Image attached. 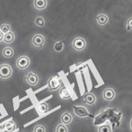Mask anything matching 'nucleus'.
Masks as SVG:
<instances>
[{"label": "nucleus", "instance_id": "25", "mask_svg": "<svg viewBox=\"0 0 132 132\" xmlns=\"http://www.w3.org/2000/svg\"><path fill=\"white\" fill-rule=\"evenodd\" d=\"M129 128H130L131 130L132 131V118L131 119L130 122H129Z\"/></svg>", "mask_w": 132, "mask_h": 132}, {"label": "nucleus", "instance_id": "20", "mask_svg": "<svg viewBox=\"0 0 132 132\" xmlns=\"http://www.w3.org/2000/svg\"><path fill=\"white\" fill-rule=\"evenodd\" d=\"M0 30L3 33V34H6L11 31V26L10 24H7V23H3L2 25L0 26Z\"/></svg>", "mask_w": 132, "mask_h": 132}, {"label": "nucleus", "instance_id": "21", "mask_svg": "<svg viewBox=\"0 0 132 132\" xmlns=\"http://www.w3.org/2000/svg\"><path fill=\"white\" fill-rule=\"evenodd\" d=\"M56 132H68V129L65 126V125L63 124V123H60L57 126L56 129Z\"/></svg>", "mask_w": 132, "mask_h": 132}, {"label": "nucleus", "instance_id": "2", "mask_svg": "<svg viewBox=\"0 0 132 132\" xmlns=\"http://www.w3.org/2000/svg\"><path fill=\"white\" fill-rule=\"evenodd\" d=\"M62 81L58 76H53L48 79V90L50 91L56 90L61 87Z\"/></svg>", "mask_w": 132, "mask_h": 132}, {"label": "nucleus", "instance_id": "17", "mask_svg": "<svg viewBox=\"0 0 132 132\" xmlns=\"http://www.w3.org/2000/svg\"><path fill=\"white\" fill-rule=\"evenodd\" d=\"M98 132H112L111 126L108 123L101 126L98 129Z\"/></svg>", "mask_w": 132, "mask_h": 132}, {"label": "nucleus", "instance_id": "5", "mask_svg": "<svg viewBox=\"0 0 132 132\" xmlns=\"http://www.w3.org/2000/svg\"><path fill=\"white\" fill-rule=\"evenodd\" d=\"M46 39L43 35L40 34H35L32 38V44L35 47L41 48L45 45Z\"/></svg>", "mask_w": 132, "mask_h": 132}, {"label": "nucleus", "instance_id": "3", "mask_svg": "<svg viewBox=\"0 0 132 132\" xmlns=\"http://www.w3.org/2000/svg\"><path fill=\"white\" fill-rule=\"evenodd\" d=\"M13 74V69L9 65L3 63L0 65V79H7Z\"/></svg>", "mask_w": 132, "mask_h": 132}, {"label": "nucleus", "instance_id": "1", "mask_svg": "<svg viewBox=\"0 0 132 132\" xmlns=\"http://www.w3.org/2000/svg\"><path fill=\"white\" fill-rule=\"evenodd\" d=\"M73 49L76 52L83 51L87 47V42L82 37H75L71 42Z\"/></svg>", "mask_w": 132, "mask_h": 132}, {"label": "nucleus", "instance_id": "10", "mask_svg": "<svg viewBox=\"0 0 132 132\" xmlns=\"http://www.w3.org/2000/svg\"><path fill=\"white\" fill-rule=\"evenodd\" d=\"M83 101L88 105H93L96 103V98L93 93H87L83 98Z\"/></svg>", "mask_w": 132, "mask_h": 132}, {"label": "nucleus", "instance_id": "19", "mask_svg": "<svg viewBox=\"0 0 132 132\" xmlns=\"http://www.w3.org/2000/svg\"><path fill=\"white\" fill-rule=\"evenodd\" d=\"M38 110L42 114H44L46 113L48 111V105L46 102H42V103L39 104V105L38 106Z\"/></svg>", "mask_w": 132, "mask_h": 132}, {"label": "nucleus", "instance_id": "24", "mask_svg": "<svg viewBox=\"0 0 132 132\" xmlns=\"http://www.w3.org/2000/svg\"><path fill=\"white\" fill-rule=\"evenodd\" d=\"M3 36H4V34H3V33L0 30V42L3 41Z\"/></svg>", "mask_w": 132, "mask_h": 132}, {"label": "nucleus", "instance_id": "8", "mask_svg": "<svg viewBox=\"0 0 132 132\" xmlns=\"http://www.w3.org/2000/svg\"><path fill=\"white\" fill-rule=\"evenodd\" d=\"M116 97L115 90L112 88H106L102 91V98L106 101H112Z\"/></svg>", "mask_w": 132, "mask_h": 132}, {"label": "nucleus", "instance_id": "23", "mask_svg": "<svg viewBox=\"0 0 132 132\" xmlns=\"http://www.w3.org/2000/svg\"><path fill=\"white\" fill-rule=\"evenodd\" d=\"M126 30L128 31L132 30V16L129 17L126 21Z\"/></svg>", "mask_w": 132, "mask_h": 132}, {"label": "nucleus", "instance_id": "11", "mask_svg": "<svg viewBox=\"0 0 132 132\" xmlns=\"http://www.w3.org/2000/svg\"><path fill=\"white\" fill-rule=\"evenodd\" d=\"M96 23H97V24H98V25L104 26L108 23L109 18H108V16H107L106 14L101 13L98 14V15L96 16Z\"/></svg>", "mask_w": 132, "mask_h": 132}, {"label": "nucleus", "instance_id": "14", "mask_svg": "<svg viewBox=\"0 0 132 132\" xmlns=\"http://www.w3.org/2000/svg\"><path fill=\"white\" fill-rule=\"evenodd\" d=\"M15 52L14 50L11 47H5L3 50H2V55L5 58H11L14 56Z\"/></svg>", "mask_w": 132, "mask_h": 132}, {"label": "nucleus", "instance_id": "22", "mask_svg": "<svg viewBox=\"0 0 132 132\" xmlns=\"http://www.w3.org/2000/svg\"><path fill=\"white\" fill-rule=\"evenodd\" d=\"M33 132H46V128L42 125H37L33 129Z\"/></svg>", "mask_w": 132, "mask_h": 132}, {"label": "nucleus", "instance_id": "6", "mask_svg": "<svg viewBox=\"0 0 132 132\" xmlns=\"http://www.w3.org/2000/svg\"><path fill=\"white\" fill-rule=\"evenodd\" d=\"M25 81L31 87H35L39 83L40 78L37 74L30 71L26 76Z\"/></svg>", "mask_w": 132, "mask_h": 132}, {"label": "nucleus", "instance_id": "9", "mask_svg": "<svg viewBox=\"0 0 132 132\" xmlns=\"http://www.w3.org/2000/svg\"><path fill=\"white\" fill-rule=\"evenodd\" d=\"M59 95L60 97L63 100H68L71 97V90L68 87L64 86L60 88Z\"/></svg>", "mask_w": 132, "mask_h": 132}, {"label": "nucleus", "instance_id": "12", "mask_svg": "<svg viewBox=\"0 0 132 132\" xmlns=\"http://www.w3.org/2000/svg\"><path fill=\"white\" fill-rule=\"evenodd\" d=\"M47 0H34L33 7L37 10H43L47 7Z\"/></svg>", "mask_w": 132, "mask_h": 132}, {"label": "nucleus", "instance_id": "7", "mask_svg": "<svg viewBox=\"0 0 132 132\" xmlns=\"http://www.w3.org/2000/svg\"><path fill=\"white\" fill-rule=\"evenodd\" d=\"M73 108V111L75 114L77 116H78V117L87 118L92 116L90 114V113H89V110L85 107L81 106H74Z\"/></svg>", "mask_w": 132, "mask_h": 132}, {"label": "nucleus", "instance_id": "16", "mask_svg": "<svg viewBox=\"0 0 132 132\" xmlns=\"http://www.w3.org/2000/svg\"><path fill=\"white\" fill-rule=\"evenodd\" d=\"M64 49V43L62 40H59L54 44V50L56 52H60Z\"/></svg>", "mask_w": 132, "mask_h": 132}, {"label": "nucleus", "instance_id": "13", "mask_svg": "<svg viewBox=\"0 0 132 132\" xmlns=\"http://www.w3.org/2000/svg\"><path fill=\"white\" fill-rule=\"evenodd\" d=\"M73 120V116L69 112H64L61 116V122L64 125L70 124Z\"/></svg>", "mask_w": 132, "mask_h": 132}, {"label": "nucleus", "instance_id": "18", "mask_svg": "<svg viewBox=\"0 0 132 132\" xmlns=\"http://www.w3.org/2000/svg\"><path fill=\"white\" fill-rule=\"evenodd\" d=\"M35 23L37 27H44L46 24V21L42 16H37L35 19Z\"/></svg>", "mask_w": 132, "mask_h": 132}, {"label": "nucleus", "instance_id": "15", "mask_svg": "<svg viewBox=\"0 0 132 132\" xmlns=\"http://www.w3.org/2000/svg\"><path fill=\"white\" fill-rule=\"evenodd\" d=\"M15 39V34L13 32L9 31V32L5 34L3 36V41L5 44H11L14 42Z\"/></svg>", "mask_w": 132, "mask_h": 132}, {"label": "nucleus", "instance_id": "4", "mask_svg": "<svg viewBox=\"0 0 132 132\" xmlns=\"http://www.w3.org/2000/svg\"><path fill=\"white\" fill-rule=\"evenodd\" d=\"M30 64V60L28 56H21L16 61V67L21 70H24L29 68Z\"/></svg>", "mask_w": 132, "mask_h": 132}]
</instances>
